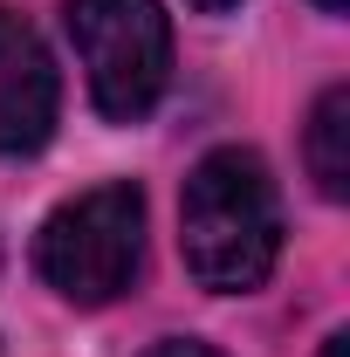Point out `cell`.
<instances>
[{"mask_svg": "<svg viewBox=\"0 0 350 357\" xmlns=\"http://www.w3.org/2000/svg\"><path fill=\"white\" fill-rule=\"evenodd\" d=\"M178 255L206 296H254L282 261V192L261 151L220 144L178 192Z\"/></svg>", "mask_w": 350, "mask_h": 357, "instance_id": "obj_1", "label": "cell"}, {"mask_svg": "<svg viewBox=\"0 0 350 357\" xmlns=\"http://www.w3.org/2000/svg\"><path fill=\"white\" fill-rule=\"evenodd\" d=\"M35 268L76 310H103L131 296L137 268H144V192L131 178H103L76 199H62L35 234Z\"/></svg>", "mask_w": 350, "mask_h": 357, "instance_id": "obj_2", "label": "cell"}, {"mask_svg": "<svg viewBox=\"0 0 350 357\" xmlns=\"http://www.w3.org/2000/svg\"><path fill=\"white\" fill-rule=\"evenodd\" d=\"M69 42L110 124H144L172 89V21L158 0H69Z\"/></svg>", "mask_w": 350, "mask_h": 357, "instance_id": "obj_3", "label": "cell"}, {"mask_svg": "<svg viewBox=\"0 0 350 357\" xmlns=\"http://www.w3.org/2000/svg\"><path fill=\"white\" fill-rule=\"evenodd\" d=\"M55 110H62V83H55L42 35L0 7V158L42 151L55 131Z\"/></svg>", "mask_w": 350, "mask_h": 357, "instance_id": "obj_4", "label": "cell"}, {"mask_svg": "<svg viewBox=\"0 0 350 357\" xmlns=\"http://www.w3.org/2000/svg\"><path fill=\"white\" fill-rule=\"evenodd\" d=\"M303 158L323 199H350V83H330L309 110L303 131Z\"/></svg>", "mask_w": 350, "mask_h": 357, "instance_id": "obj_5", "label": "cell"}, {"mask_svg": "<svg viewBox=\"0 0 350 357\" xmlns=\"http://www.w3.org/2000/svg\"><path fill=\"white\" fill-rule=\"evenodd\" d=\"M144 357H220L213 344H199V337H158Z\"/></svg>", "mask_w": 350, "mask_h": 357, "instance_id": "obj_6", "label": "cell"}, {"mask_svg": "<svg viewBox=\"0 0 350 357\" xmlns=\"http://www.w3.org/2000/svg\"><path fill=\"white\" fill-rule=\"evenodd\" d=\"M323 357H350V330H330L323 337Z\"/></svg>", "mask_w": 350, "mask_h": 357, "instance_id": "obj_7", "label": "cell"}, {"mask_svg": "<svg viewBox=\"0 0 350 357\" xmlns=\"http://www.w3.org/2000/svg\"><path fill=\"white\" fill-rule=\"evenodd\" d=\"M199 14H227V7H241V0H192Z\"/></svg>", "mask_w": 350, "mask_h": 357, "instance_id": "obj_8", "label": "cell"}, {"mask_svg": "<svg viewBox=\"0 0 350 357\" xmlns=\"http://www.w3.org/2000/svg\"><path fill=\"white\" fill-rule=\"evenodd\" d=\"M316 7H323V14H344V7H350V0H316Z\"/></svg>", "mask_w": 350, "mask_h": 357, "instance_id": "obj_9", "label": "cell"}]
</instances>
